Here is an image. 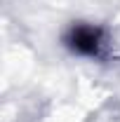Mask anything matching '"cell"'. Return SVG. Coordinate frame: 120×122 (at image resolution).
<instances>
[{
    "instance_id": "cell-1",
    "label": "cell",
    "mask_w": 120,
    "mask_h": 122,
    "mask_svg": "<svg viewBox=\"0 0 120 122\" xmlns=\"http://www.w3.org/2000/svg\"><path fill=\"white\" fill-rule=\"evenodd\" d=\"M68 47L82 54V56H99L101 47H104V33L97 26H73L68 38H66Z\"/></svg>"
}]
</instances>
